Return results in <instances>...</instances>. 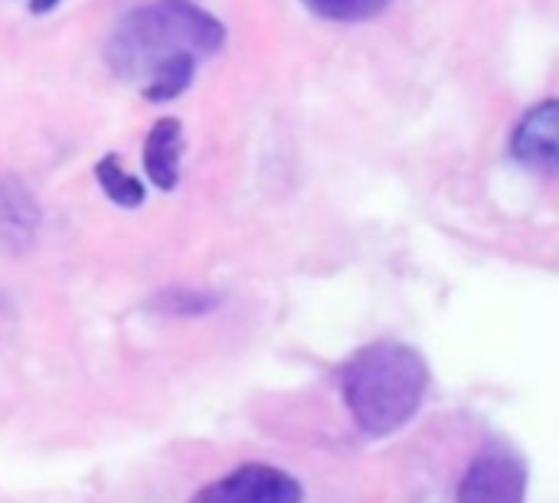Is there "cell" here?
Masks as SVG:
<instances>
[{"mask_svg":"<svg viewBox=\"0 0 559 503\" xmlns=\"http://www.w3.org/2000/svg\"><path fill=\"white\" fill-rule=\"evenodd\" d=\"M190 503H305V484L275 465H242L200 488Z\"/></svg>","mask_w":559,"mask_h":503,"instance_id":"cell-4","label":"cell"},{"mask_svg":"<svg viewBox=\"0 0 559 503\" xmlns=\"http://www.w3.org/2000/svg\"><path fill=\"white\" fill-rule=\"evenodd\" d=\"M180 157H183V128L177 118H164L151 128L144 144V170L157 190H174L180 180Z\"/></svg>","mask_w":559,"mask_h":503,"instance_id":"cell-7","label":"cell"},{"mask_svg":"<svg viewBox=\"0 0 559 503\" xmlns=\"http://www.w3.org/2000/svg\"><path fill=\"white\" fill-rule=\"evenodd\" d=\"M56 3H59V0H29V10H33V13H49Z\"/></svg>","mask_w":559,"mask_h":503,"instance_id":"cell-12","label":"cell"},{"mask_svg":"<svg viewBox=\"0 0 559 503\" xmlns=\"http://www.w3.org/2000/svg\"><path fill=\"white\" fill-rule=\"evenodd\" d=\"M95 177H98V187L105 190V196H108L111 203H118V206L134 209V206H141L144 196H147V193H144V183H141L134 173H128L115 154H108V157H102V160L95 164Z\"/></svg>","mask_w":559,"mask_h":503,"instance_id":"cell-9","label":"cell"},{"mask_svg":"<svg viewBox=\"0 0 559 503\" xmlns=\"http://www.w3.org/2000/svg\"><path fill=\"white\" fill-rule=\"evenodd\" d=\"M308 10H314L324 20H337V23H357V20H370L377 13H383L393 0H305Z\"/></svg>","mask_w":559,"mask_h":503,"instance_id":"cell-11","label":"cell"},{"mask_svg":"<svg viewBox=\"0 0 559 503\" xmlns=\"http://www.w3.org/2000/svg\"><path fill=\"white\" fill-rule=\"evenodd\" d=\"M193 75H197V59L190 52H177V56H167L164 62H157L144 82H141V95L147 101H170L177 95H183L190 85H193Z\"/></svg>","mask_w":559,"mask_h":503,"instance_id":"cell-8","label":"cell"},{"mask_svg":"<svg viewBox=\"0 0 559 503\" xmlns=\"http://www.w3.org/2000/svg\"><path fill=\"white\" fill-rule=\"evenodd\" d=\"M429 383L426 357L400 340L367 344L341 367L344 403L370 439H386L409 426L426 403Z\"/></svg>","mask_w":559,"mask_h":503,"instance_id":"cell-1","label":"cell"},{"mask_svg":"<svg viewBox=\"0 0 559 503\" xmlns=\"http://www.w3.org/2000/svg\"><path fill=\"white\" fill-rule=\"evenodd\" d=\"M527 462L508 445H488L475 455L459 481L455 503H524L527 501Z\"/></svg>","mask_w":559,"mask_h":503,"instance_id":"cell-3","label":"cell"},{"mask_svg":"<svg viewBox=\"0 0 559 503\" xmlns=\"http://www.w3.org/2000/svg\"><path fill=\"white\" fill-rule=\"evenodd\" d=\"M226 43V26L190 0H160L131 10L108 36V65L128 79L144 75L167 56L190 52L193 59L216 56Z\"/></svg>","mask_w":559,"mask_h":503,"instance_id":"cell-2","label":"cell"},{"mask_svg":"<svg viewBox=\"0 0 559 503\" xmlns=\"http://www.w3.org/2000/svg\"><path fill=\"white\" fill-rule=\"evenodd\" d=\"M511 151L514 157L524 164V167H534V170H544V173H554L559 164V101L557 98H547L540 101L537 108H531L524 115V121L518 124L514 131V141H511Z\"/></svg>","mask_w":559,"mask_h":503,"instance_id":"cell-6","label":"cell"},{"mask_svg":"<svg viewBox=\"0 0 559 503\" xmlns=\"http://www.w3.org/2000/svg\"><path fill=\"white\" fill-rule=\"evenodd\" d=\"M39 232V203L29 193V187L10 173L0 170V252L23 255Z\"/></svg>","mask_w":559,"mask_h":503,"instance_id":"cell-5","label":"cell"},{"mask_svg":"<svg viewBox=\"0 0 559 503\" xmlns=\"http://www.w3.org/2000/svg\"><path fill=\"white\" fill-rule=\"evenodd\" d=\"M223 304V298L210 295V291H193V288H167L160 295L151 298V311L157 314H170V318H200L210 314Z\"/></svg>","mask_w":559,"mask_h":503,"instance_id":"cell-10","label":"cell"}]
</instances>
